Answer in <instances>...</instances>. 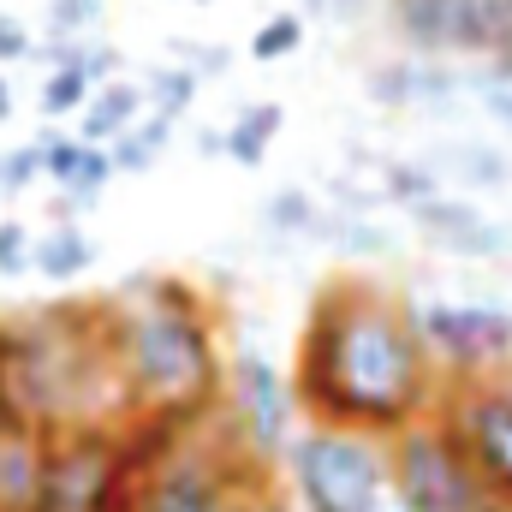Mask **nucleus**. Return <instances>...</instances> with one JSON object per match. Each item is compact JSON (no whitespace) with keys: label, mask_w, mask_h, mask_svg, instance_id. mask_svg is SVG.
<instances>
[{"label":"nucleus","mask_w":512,"mask_h":512,"mask_svg":"<svg viewBox=\"0 0 512 512\" xmlns=\"http://www.w3.org/2000/svg\"><path fill=\"white\" fill-rule=\"evenodd\" d=\"M197 96H203V78L191 66H179V60H167V66H155L143 78V108L161 114V120H173V126L197 108Z\"/></svg>","instance_id":"aec40b11"},{"label":"nucleus","mask_w":512,"mask_h":512,"mask_svg":"<svg viewBox=\"0 0 512 512\" xmlns=\"http://www.w3.org/2000/svg\"><path fill=\"white\" fill-rule=\"evenodd\" d=\"M185 6H215V0H185Z\"/></svg>","instance_id":"ea45409f"},{"label":"nucleus","mask_w":512,"mask_h":512,"mask_svg":"<svg viewBox=\"0 0 512 512\" xmlns=\"http://www.w3.org/2000/svg\"><path fill=\"white\" fill-rule=\"evenodd\" d=\"M167 149H173V120H161V114H143L131 131H120V137L108 143L114 173H149Z\"/></svg>","instance_id":"4be33fe9"},{"label":"nucleus","mask_w":512,"mask_h":512,"mask_svg":"<svg viewBox=\"0 0 512 512\" xmlns=\"http://www.w3.org/2000/svg\"><path fill=\"white\" fill-rule=\"evenodd\" d=\"M131 512H286V501L268 465L245 459L221 423H203L155 465Z\"/></svg>","instance_id":"39448f33"},{"label":"nucleus","mask_w":512,"mask_h":512,"mask_svg":"<svg viewBox=\"0 0 512 512\" xmlns=\"http://www.w3.org/2000/svg\"><path fill=\"white\" fill-rule=\"evenodd\" d=\"M423 161L441 173V185H459V197H471V191H507L512 185V155L495 149V143H483V137H459V143H447V149H435Z\"/></svg>","instance_id":"dca6fc26"},{"label":"nucleus","mask_w":512,"mask_h":512,"mask_svg":"<svg viewBox=\"0 0 512 512\" xmlns=\"http://www.w3.org/2000/svg\"><path fill=\"white\" fill-rule=\"evenodd\" d=\"M36 60V36L18 12H0V66H30Z\"/></svg>","instance_id":"c756f323"},{"label":"nucleus","mask_w":512,"mask_h":512,"mask_svg":"<svg viewBox=\"0 0 512 512\" xmlns=\"http://www.w3.org/2000/svg\"><path fill=\"white\" fill-rule=\"evenodd\" d=\"M507 382H512V370H507Z\"/></svg>","instance_id":"a19ab883"},{"label":"nucleus","mask_w":512,"mask_h":512,"mask_svg":"<svg viewBox=\"0 0 512 512\" xmlns=\"http://www.w3.org/2000/svg\"><path fill=\"white\" fill-rule=\"evenodd\" d=\"M30 268L54 286L84 280L96 268V239L84 233V221H48V233H36V262Z\"/></svg>","instance_id":"a211bd4d"},{"label":"nucleus","mask_w":512,"mask_h":512,"mask_svg":"<svg viewBox=\"0 0 512 512\" xmlns=\"http://www.w3.org/2000/svg\"><path fill=\"white\" fill-rule=\"evenodd\" d=\"M477 108L512 137V78H483V72H477Z\"/></svg>","instance_id":"7c9ffc66"},{"label":"nucleus","mask_w":512,"mask_h":512,"mask_svg":"<svg viewBox=\"0 0 512 512\" xmlns=\"http://www.w3.org/2000/svg\"><path fill=\"white\" fill-rule=\"evenodd\" d=\"M114 316V358L126 417L167 423V429H203L221 411L227 382V346L215 304L185 274H137L108 298Z\"/></svg>","instance_id":"f03ea898"},{"label":"nucleus","mask_w":512,"mask_h":512,"mask_svg":"<svg viewBox=\"0 0 512 512\" xmlns=\"http://www.w3.org/2000/svg\"><path fill=\"white\" fill-rule=\"evenodd\" d=\"M280 477L298 512H393L387 441L364 429L304 423L280 453Z\"/></svg>","instance_id":"423d86ee"},{"label":"nucleus","mask_w":512,"mask_h":512,"mask_svg":"<svg viewBox=\"0 0 512 512\" xmlns=\"http://www.w3.org/2000/svg\"><path fill=\"white\" fill-rule=\"evenodd\" d=\"M387 471H393V512H483L489 489L471 471L465 447L453 441V429L435 417L399 429L387 441Z\"/></svg>","instance_id":"0eeeda50"},{"label":"nucleus","mask_w":512,"mask_h":512,"mask_svg":"<svg viewBox=\"0 0 512 512\" xmlns=\"http://www.w3.org/2000/svg\"><path fill=\"white\" fill-rule=\"evenodd\" d=\"M36 143H42V179H48L54 191L102 197V191L114 185V155L96 149V143H84L78 131H72V137H66V131H42Z\"/></svg>","instance_id":"2eb2a0df"},{"label":"nucleus","mask_w":512,"mask_h":512,"mask_svg":"<svg viewBox=\"0 0 512 512\" xmlns=\"http://www.w3.org/2000/svg\"><path fill=\"white\" fill-rule=\"evenodd\" d=\"M364 90H370L376 108H399V114H447V108L459 102L465 78H459V66H447V60L393 54V60H382V66H370Z\"/></svg>","instance_id":"ddd939ff"},{"label":"nucleus","mask_w":512,"mask_h":512,"mask_svg":"<svg viewBox=\"0 0 512 512\" xmlns=\"http://www.w3.org/2000/svg\"><path fill=\"white\" fill-rule=\"evenodd\" d=\"M96 209V197H78V191H54L48 197V221H84Z\"/></svg>","instance_id":"f704fd0d"},{"label":"nucleus","mask_w":512,"mask_h":512,"mask_svg":"<svg viewBox=\"0 0 512 512\" xmlns=\"http://www.w3.org/2000/svg\"><path fill=\"white\" fill-rule=\"evenodd\" d=\"M197 155L209 161V155H227V126H203L197 131Z\"/></svg>","instance_id":"c9c22d12"},{"label":"nucleus","mask_w":512,"mask_h":512,"mask_svg":"<svg viewBox=\"0 0 512 512\" xmlns=\"http://www.w3.org/2000/svg\"><path fill=\"white\" fill-rule=\"evenodd\" d=\"M405 221L429 251L441 256H465V262H507L512 256V227L495 221L477 197H459V191H441V197L417 203Z\"/></svg>","instance_id":"f8f14e48"},{"label":"nucleus","mask_w":512,"mask_h":512,"mask_svg":"<svg viewBox=\"0 0 512 512\" xmlns=\"http://www.w3.org/2000/svg\"><path fill=\"white\" fill-rule=\"evenodd\" d=\"M447 185H441V173L429 167V161H382V203L393 209H417V203H429V197H441Z\"/></svg>","instance_id":"b1692460"},{"label":"nucleus","mask_w":512,"mask_h":512,"mask_svg":"<svg viewBox=\"0 0 512 512\" xmlns=\"http://www.w3.org/2000/svg\"><path fill=\"white\" fill-rule=\"evenodd\" d=\"M120 66H126V54H120L114 42H96V36H90V48H84V78H90V84H108V78H120Z\"/></svg>","instance_id":"473e14b6"},{"label":"nucleus","mask_w":512,"mask_h":512,"mask_svg":"<svg viewBox=\"0 0 512 512\" xmlns=\"http://www.w3.org/2000/svg\"><path fill=\"white\" fill-rule=\"evenodd\" d=\"M179 66H191L197 78H221V72L233 66V54H227V48H203V42L179 36Z\"/></svg>","instance_id":"2f4dec72"},{"label":"nucleus","mask_w":512,"mask_h":512,"mask_svg":"<svg viewBox=\"0 0 512 512\" xmlns=\"http://www.w3.org/2000/svg\"><path fill=\"white\" fill-rule=\"evenodd\" d=\"M143 114H149V108H143V84H131V78H108V84H96L90 108L78 114V137L96 143V149H108V143H114L120 131H131Z\"/></svg>","instance_id":"f3484780"},{"label":"nucleus","mask_w":512,"mask_h":512,"mask_svg":"<svg viewBox=\"0 0 512 512\" xmlns=\"http://www.w3.org/2000/svg\"><path fill=\"white\" fill-rule=\"evenodd\" d=\"M280 126H286V108H280V102H245L239 120L227 126V161L262 167L268 149H274V137H280Z\"/></svg>","instance_id":"6ab92c4d"},{"label":"nucleus","mask_w":512,"mask_h":512,"mask_svg":"<svg viewBox=\"0 0 512 512\" xmlns=\"http://www.w3.org/2000/svg\"><path fill=\"white\" fill-rule=\"evenodd\" d=\"M30 185H42V143H36V137L0 149V197H18V191H30Z\"/></svg>","instance_id":"bb28decb"},{"label":"nucleus","mask_w":512,"mask_h":512,"mask_svg":"<svg viewBox=\"0 0 512 512\" xmlns=\"http://www.w3.org/2000/svg\"><path fill=\"white\" fill-rule=\"evenodd\" d=\"M0 382L12 393V411L42 423L48 435L84 423H120L126 393H120L108 298H78L0 322Z\"/></svg>","instance_id":"7ed1b4c3"},{"label":"nucleus","mask_w":512,"mask_h":512,"mask_svg":"<svg viewBox=\"0 0 512 512\" xmlns=\"http://www.w3.org/2000/svg\"><path fill=\"white\" fill-rule=\"evenodd\" d=\"M179 441L185 429L143 423V417L60 429L48 435V471H42V495L30 512H131L143 483L155 477V465Z\"/></svg>","instance_id":"20e7f679"},{"label":"nucleus","mask_w":512,"mask_h":512,"mask_svg":"<svg viewBox=\"0 0 512 512\" xmlns=\"http://www.w3.org/2000/svg\"><path fill=\"white\" fill-rule=\"evenodd\" d=\"M435 411L453 429V441L465 447V459L483 477V489L495 501H512V382L507 376L447 382Z\"/></svg>","instance_id":"9b49d317"},{"label":"nucleus","mask_w":512,"mask_h":512,"mask_svg":"<svg viewBox=\"0 0 512 512\" xmlns=\"http://www.w3.org/2000/svg\"><path fill=\"white\" fill-rule=\"evenodd\" d=\"M286 376L304 423L364 429L382 441L435 417L447 393L411 322V298L358 274H334L316 286Z\"/></svg>","instance_id":"f257e3e1"},{"label":"nucleus","mask_w":512,"mask_h":512,"mask_svg":"<svg viewBox=\"0 0 512 512\" xmlns=\"http://www.w3.org/2000/svg\"><path fill=\"white\" fill-rule=\"evenodd\" d=\"M18 411H12V393H6V382H0V423H12Z\"/></svg>","instance_id":"4c0bfd02"},{"label":"nucleus","mask_w":512,"mask_h":512,"mask_svg":"<svg viewBox=\"0 0 512 512\" xmlns=\"http://www.w3.org/2000/svg\"><path fill=\"white\" fill-rule=\"evenodd\" d=\"M387 24L405 54L483 66L512 48V0H387Z\"/></svg>","instance_id":"1a4fd4ad"},{"label":"nucleus","mask_w":512,"mask_h":512,"mask_svg":"<svg viewBox=\"0 0 512 512\" xmlns=\"http://www.w3.org/2000/svg\"><path fill=\"white\" fill-rule=\"evenodd\" d=\"M322 203L304 191V185H280L274 197H268V209H262V221H268V233L274 239H316L322 233Z\"/></svg>","instance_id":"5701e85b"},{"label":"nucleus","mask_w":512,"mask_h":512,"mask_svg":"<svg viewBox=\"0 0 512 512\" xmlns=\"http://www.w3.org/2000/svg\"><path fill=\"white\" fill-rule=\"evenodd\" d=\"M90 96H96V84L84 78V66H54V72L42 78V90H36V108H42L48 120H78V114L90 108Z\"/></svg>","instance_id":"393cba45"},{"label":"nucleus","mask_w":512,"mask_h":512,"mask_svg":"<svg viewBox=\"0 0 512 512\" xmlns=\"http://www.w3.org/2000/svg\"><path fill=\"white\" fill-rule=\"evenodd\" d=\"M370 6H376V0H304V12H310V18H328V24H358Z\"/></svg>","instance_id":"72a5a7b5"},{"label":"nucleus","mask_w":512,"mask_h":512,"mask_svg":"<svg viewBox=\"0 0 512 512\" xmlns=\"http://www.w3.org/2000/svg\"><path fill=\"white\" fill-rule=\"evenodd\" d=\"M48 471V429L30 417L0 423V512H30Z\"/></svg>","instance_id":"4468645a"},{"label":"nucleus","mask_w":512,"mask_h":512,"mask_svg":"<svg viewBox=\"0 0 512 512\" xmlns=\"http://www.w3.org/2000/svg\"><path fill=\"white\" fill-rule=\"evenodd\" d=\"M316 239L334 245L340 256H393L399 251V239L387 233L376 215H340V209L322 215V233H316Z\"/></svg>","instance_id":"412c9836"},{"label":"nucleus","mask_w":512,"mask_h":512,"mask_svg":"<svg viewBox=\"0 0 512 512\" xmlns=\"http://www.w3.org/2000/svg\"><path fill=\"white\" fill-rule=\"evenodd\" d=\"M12 108H18V90H12V78H6V72H0V126H6V120H12Z\"/></svg>","instance_id":"e433bc0d"},{"label":"nucleus","mask_w":512,"mask_h":512,"mask_svg":"<svg viewBox=\"0 0 512 512\" xmlns=\"http://www.w3.org/2000/svg\"><path fill=\"white\" fill-rule=\"evenodd\" d=\"M411 322H417L441 382L512 370V310L495 298H411Z\"/></svg>","instance_id":"9d476101"},{"label":"nucleus","mask_w":512,"mask_h":512,"mask_svg":"<svg viewBox=\"0 0 512 512\" xmlns=\"http://www.w3.org/2000/svg\"><path fill=\"white\" fill-rule=\"evenodd\" d=\"M298 48H304V18L298 12H268L251 30V42H245V54H251L256 66H274V60H286Z\"/></svg>","instance_id":"a878e982"},{"label":"nucleus","mask_w":512,"mask_h":512,"mask_svg":"<svg viewBox=\"0 0 512 512\" xmlns=\"http://www.w3.org/2000/svg\"><path fill=\"white\" fill-rule=\"evenodd\" d=\"M221 435L268 471H280V453L292 447V435L304 429L298 399H292V376L262 358V352H233L227 358V382H221V411H215Z\"/></svg>","instance_id":"6e6552de"},{"label":"nucleus","mask_w":512,"mask_h":512,"mask_svg":"<svg viewBox=\"0 0 512 512\" xmlns=\"http://www.w3.org/2000/svg\"><path fill=\"white\" fill-rule=\"evenodd\" d=\"M483 512H512V501H495V495H489V507Z\"/></svg>","instance_id":"58836bf2"},{"label":"nucleus","mask_w":512,"mask_h":512,"mask_svg":"<svg viewBox=\"0 0 512 512\" xmlns=\"http://www.w3.org/2000/svg\"><path fill=\"white\" fill-rule=\"evenodd\" d=\"M108 0H48V36H96Z\"/></svg>","instance_id":"cd10ccee"},{"label":"nucleus","mask_w":512,"mask_h":512,"mask_svg":"<svg viewBox=\"0 0 512 512\" xmlns=\"http://www.w3.org/2000/svg\"><path fill=\"white\" fill-rule=\"evenodd\" d=\"M30 262H36V233L24 221H0V274L18 280V274H30Z\"/></svg>","instance_id":"c85d7f7f"}]
</instances>
